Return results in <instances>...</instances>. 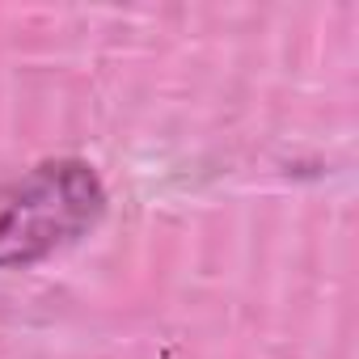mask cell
<instances>
[{
	"label": "cell",
	"mask_w": 359,
	"mask_h": 359,
	"mask_svg": "<svg viewBox=\"0 0 359 359\" xmlns=\"http://www.w3.org/2000/svg\"><path fill=\"white\" fill-rule=\"evenodd\" d=\"M106 212V187L85 161H43L0 187V271L34 266L85 237Z\"/></svg>",
	"instance_id": "1"
}]
</instances>
